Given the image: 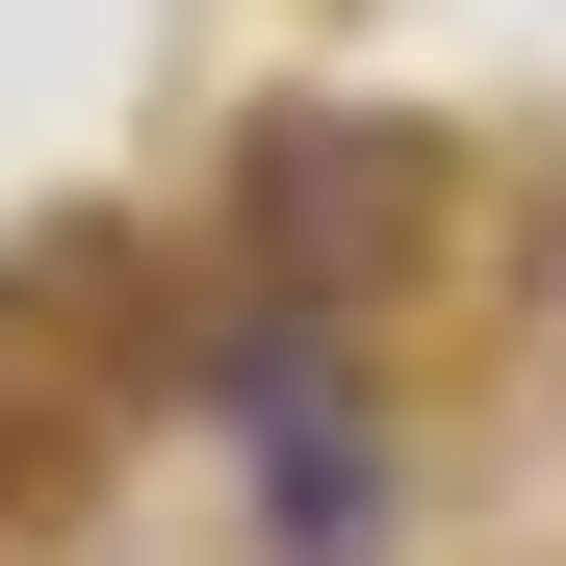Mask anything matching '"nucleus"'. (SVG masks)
I'll return each instance as SVG.
<instances>
[{
    "label": "nucleus",
    "mask_w": 566,
    "mask_h": 566,
    "mask_svg": "<svg viewBox=\"0 0 566 566\" xmlns=\"http://www.w3.org/2000/svg\"><path fill=\"white\" fill-rule=\"evenodd\" d=\"M207 387H232V438H258L283 566H387V463H360V387H335V310H310V283H232Z\"/></svg>",
    "instance_id": "obj_1"
}]
</instances>
